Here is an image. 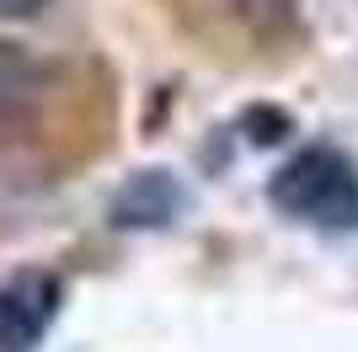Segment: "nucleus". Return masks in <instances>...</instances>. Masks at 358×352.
Wrapping results in <instances>:
<instances>
[{"mask_svg": "<svg viewBox=\"0 0 358 352\" xmlns=\"http://www.w3.org/2000/svg\"><path fill=\"white\" fill-rule=\"evenodd\" d=\"M182 208V192L166 171H139L129 187L118 192L113 203V224H129V230H155V224H171V214Z\"/></svg>", "mask_w": 358, "mask_h": 352, "instance_id": "20e7f679", "label": "nucleus"}, {"mask_svg": "<svg viewBox=\"0 0 358 352\" xmlns=\"http://www.w3.org/2000/svg\"><path fill=\"white\" fill-rule=\"evenodd\" d=\"M48 0H0V16H38Z\"/></svg>", "mask_w": 358, "mask_h": 352, "instance_id": "39448f33", "label": "nucleus"}, {"mask_svg": "<svg viewBox=\"0 0 358 352\" xmlns=\"http://www.w3.org/2000/svg\"><path fill=\"white\" fill-rule=\"evenodd\" d=\"M278 214L310 224H358V171L343 149H305L268 182Z\"/></svg>", "mask_w": 358, "mask_h": 352, "instance_id": "f257e3e1", "label": "nucleus"}, {"mask_svg": "<svg viewBox=\"0 0 358 352\" xmlns=\"http://www.w3.org/2000/svg\"><path fill=\"white\" fill-rule=\"evenodd\" d=\"M59 278L43 267H27L16 278L0 283V352H32L48 337V325L59 315Z\"/></svg>", "mask_w": 358, "mask_h": 352, "instance_id": "f03ea898", "label": "nucleus"}, {"mask_svg": "<svg viewBox=\"0 0 358 352\" xmlns=\"http://www.w3.org/2000/svg\"><path fill=\"white\" fill-rule=\"evenodd\" d=\"M48 64L27 54L22 43L0 38V145H11L22 133L38 129V117L48 107Z\"/></svg>", "mask_w": 358, "mask_h": 352, "instance_id": "7ed1b4c3", "label": "nucleus"}]
</instances>
